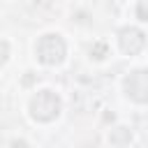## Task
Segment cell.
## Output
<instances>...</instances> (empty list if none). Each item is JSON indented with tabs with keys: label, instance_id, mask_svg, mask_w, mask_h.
<instances>
[{
	"label": "cell",
	"instance_id": "1",
	"mask_svg": "<svg viewBox=\"0 0 148 148\" xmlns=\"http://www.w3.org/2000/svg\"><path fill=\"white\" fill-rule=\"evenodd\" d=\"M62 102L53 90H37L28 102V113L35 123H51L60 116Z\"/></svg>",
	"mask_w": 148,
	"mask_h": 148
},
{
	"label": "cell",
	"instance_id": "2",
	"mask_svg": "<svg viewBox=\"0 0 148 148\" xmlns=\"http://www.w3.org/2000/svg\"><path fill=\"white\" fill-rule=\"evenodd\" d=\"M35 56L42 65L46 67H53V65H60L67 56V44L65 39L58 35V32H46L37 39L35 44Z\"/></svg>",
	"mask_w": 148,
	"mask_h": 148
},
{
	"label": "cell",
	"instance_id": "3",
	"mask_svg": "<svg viewBox=\"0 0 148 148\" xmlns=\"http://www.w3.org/2000/svg\"><path fill=\"white\" fill-rule=\"evenodd\" d=\"M125 95L136 104H148V69H132L125 76Z\"/></svg>",
	"mask_w": 148,
	"mask_h": 148
},
{
	"label": "cell",
	"instance_id": "4",
	"mask_svg": "<svg viewBox=\"0 0 148 148\" xmlns=\"http://www.w3.org/2000/svg\"><path fill=\"white\" fill-rule=\"evenodd\" d=\"M118 46H120L123 53L136 56L146 49V35L134 25H125V28L118 30Z\"/></svg>",
	"mask_w": 148,
	"mask_h": 148
},
{
	"label": "cell",
	"instance_id": "5",
	"mask_svg": "<svg viewBox=\"0 0 148 148\" xmlns=\"http://www.w3.org/2000/svg\"><path fill=\"white\" fill-rule=\"evenodd\" d=\"M109 139H111V143H113L116 148H123V146H127V143H130L132 132H130L127 127H116V130H111Z\"/></svg>",
	"mask_w": 148,
	"mask_h": 148
},
{
	"label": "cell",
	"instance_id": "6",
	"mask_svg": "<svg viewBox=\"0 0 148 148\" xmlns=\"http://www.w3.org/2000/svg\"><path fill=\"white\" fill-rule=\"evenodd\" d=\"M90 56H92L95 60H102V58L106 56V44H104V42L92 44V46H90Z\"/></svg>",
	"mask_w": 148,
	"mask_h": 148
},
{
	"label": "cell",
	"instance_id": "7",
	"mask_svg": "<svg viewBox=\"0 0 148 148\" xmlns=\"http://www.w3.org/2000/svg\"><path fill=\"white\" fill-rule=\"evenodd\" d=\"M136 18L148 23V0H139L136 2Z\"/></svg>",
	"mask_w": 148,
	"mask_h": 148
},
{
	"label": "cell",
	"instance_id": "8",
	"mask_svg": "<svg viewBox=\"0 0 148 148\" xmlns=\"http://www.w3.org/2000/svg\"><path fill=\"white\" fill-rule=\"evenodd\" d=\"M9 148H28V143H25L23 139H14V141L9 143Z\"/></svg>",
	"mask_w": 148,
	"mask_h": 148
}]
</instances>
